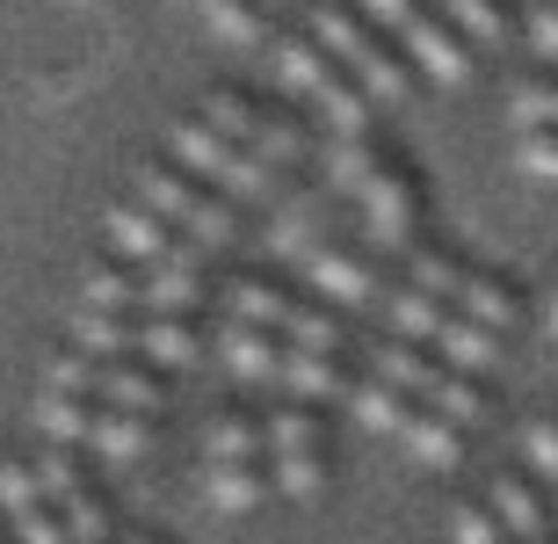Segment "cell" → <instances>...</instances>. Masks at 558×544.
Returning a JSON list of instances; mask_svg holds the SVG:
<instances>
[{"label": "cell", "mask_w": 558, "mask_h": 544, "mask_svg": "<svg viewBox=\"0 0 558 544\" xmlns=\"http://www.w3.org/2000/svg\"><path fill=\"white\" fill-rule=\"evenodd\" d=\"M551 530H558V494H551Z\"/></svg>", "instance_id": "54"}, {"label": "cell", "mask_w": 558, "mask_h": 544, "mask_svg": "<svg viewBox=\"0 0 558 544\" xmlns=\"http://www.w3.org/2000/svg\"><path fill=\"white\" fill-rule=\"evenodd\" d=\"M269 472H276V494L283 501H319L327 480H333V458L327 450H298V458H269Z\"/></svg>", "instance_id": "39"}, {"label": "cell", "mask_w": 558, "mask_h": 544, "mask_svg": "<svg viewBox=\"0 0 558 544\" xmlns=\"http://www.w3.org/2000/svg\"><path fill=\"white\" fill-rule=\"evenodd\" d=\"M210 341L196 319H174V313H145L138 319V363H153V371H189V363H204Z\"/></svg>", "instance_id": "12"}, {"label": "cell", "mask_w": 558, "mask_h": 544, "mask_svg": "<svg viewBox=\"0 0 558 544\" xmlns=\"http://www.w3.org/2000/svg\"><path fill=\"white\" fill-rule=\"evenodd\" d=\"M544 544H558V537H544Z\"/></svg>", "instance_id": "55"}, {"label": "cell", "mask_w": 558, "mask_h": 544, "mask_svg": "<svg viewBox=\"0 0 558 544\" xmlns=\"http://www.w3.org/2000/svg\"><path fill=\"white\" fill-rule=\"evenodd\" d=\"M218 305H226V319H240V327H269V335H283V319L298 298L283 291V283H269V276H232L226 291H218Z\"/></svg>", "instance_id": "17"}, {"label": "cell", "mask_w": 558, "mask_h": 544, "mask_svg": "<svg viewBox=\"0 0 558 544\" xmlns=\"http://www.w3.org/2000/svg\"><path fill=\"white\" fill-rule=\"evenodd\" d=\"M218 363H226L240 385H283V356H290V341L269 335V327H240V319H218Z\"/></svg>", "instance_id": "6"}, {"label": "cell", "mask_w": 558, "mask_h": 544, "mask_svg": "<svg viewBox=\"0 0 558 544\" xmlns=\"http://www.w3.org/2000/svg\"><path fill=\"white\" fill-rule=\"evenodd\" d=\"M37 480H44V501H51V508L73 501L81 486H95V480H87V464H81V450H59V443L37 458Z\"/></svg>", "instance_id": "46"}, {"label": "cell", "mask_w": 558, "mask_h": 544, "mask_svg": "<svg viewBox=\"0 0 558 544\" xmlns=\"http://www.w3.org/2000/svg\"><path fill=\"white\" fill-rule=\"evenodd\" d=\"M312 109L327 117L333 138H371V109H377V102L363 95V81H355V73H333V81L312 95Z\"/></svg>", "instance_id": "31"}, {"label": "cell", "mask_w": 558, "mask_h": 544, "mask_svg": "<svg viewBox=\"0 0 558 544\" xmlns=\"http://www.w3.org/2000/svg\"><path fill=\"white\" fill-rule=\"evenodd\" d=\"M269 247L312 262V254L327 247V196H283L276 204V226H269Z\"/></svg>", "instance_id": "26"}, {"label": "cell", "mask_w": 558, "mask_h": 544, "mask_svg": "<svg viewBox=\"0 0 558 544\" xmlns=\"http://www.w3.org/2000/svg\"><path fill=\"white\" fill-rule=\"evenodd\" d=\"M522 472H530L544 494H558V414L522 421Z\"/></svg>", "instance_id": "40"}, {"label": "cell", "mask_w": 558, "mask_h": 544, "mask_svg": "<svg viewBox=\"0 0 558 544\" xmlns=\"http://www.w3.org/2000/svg\"><path fill=\"white\" fill-rule=\"evenodd\" d=\"M385 305V335H399V341H421V349H435V335H442V319H450V305L442 298H428V291H414L407 276H399L392 291L377 298Z\"/></svg>", "instance_id": "16"}, {"label": "cell", "mask_w": 558, "mask_h": 544, "mask_svg": "<svg viewBox=\"0 0 558 544\" xmlns=\"http://www.w3.org/2000/svg\"><path fill=\"white\" fill-rule=\"evenodd\" d=\"M247 153H262L276 174H290V168H305V160H312V131L298 124V117H262V131H254Z\"/></svg>", "instance_id": "38"}, {"label": "cell", "mask_w": 558, "mask_h": 544, "mask_svg": "<svg viewBox=\"0 0 558 544\" xmlns=\"http://www.w3.org/2000/svg\"><path fill=\"white\" fill-rule=\"evenodd\" d=\"M102 232H109V247H117V262H131V269L167 262V254H174V240H182V232L167 226L160 210H145L138 196H117V204L102 210Z\"/></svg>", "instance_id": "5"}, {"label": "cell", "mask_w": 558, "mask_h": 544, "mask_svg": "<svg viewBox=\"0 0 558 544\" xmlns=\"http://www.w3.org/2000/svg\"><path fill=\"white\" fill-rule=\"evenodd\" d=\"M486 501H494V516L508 523V537H515V544H544V537H558V530H551V494H544L530 472H494Z\"/></svg>", "instance_id": "7"}, {"label": "cell", "mask_w": 558, "mask_h": 544, "mask_svg": "<svg viewBox=\"0 0 558 544\" xmlns=\"http://www.w3.org/2000/svg\"><path fill=\"white\" fill-rule=\"evenodd\" d=\"M385 168H392V153L377 146V138H333L327 146V189L333 196H355V204H363Z\"/></svg>", "instance_id": "19"}, {"label": "cell", "mask_w": 558, "mask_h": 544, "mask_svg": "<svg viewBox=\"0 0 558 544\" xmlns=\"http://www.w3.org/2000/svg\"><path fill=\"white\" fill-rule=\"evenodd\" d=\"M81 305H102V313H145V269H131V262H87Z\"/></svg>", "instance_id": "30"}, {"label": "cell", "mask_w": 558, "mask_h": 544, "mask_svg": "<svg viewBox=\"0 0 558 544\" xmlns=\"http://www.w3.org/2000/svg\"><path fill=\"white\" fill-rule=\"evenodd\" d=\"M305 15H312V37L327 44V59H333V65H363V59L377 51V37L363 29V8H341V0H312Z\"/></svg>", "instance_id": "21"}, {"label": "cell", "mask_w": 558, "mask_h": 544, "mask_svg": "<svg viewBox=\"0 0 558 544\" xmlns=\"http://www.w3.org/2000/svg\"><path fill=\"white\" fill-rule=\"evenodd\" d=\"M450 544H515V537H508V523L494 516V501L472 494V501L450 508Z\"/></svg>", "instance_id": "45"}, {"label": "cell", "mask_w": 558, "mask_h": 544, "mask_svg": "<svg viewBox=\"0 0 558 544\" xmlns=\"http://www.w3.org/2000/svg\"><path fill=\"white\" fill-rule=\"evenodd\" d=\"M435 8H442V22H450L457 37L464 44H494V37H508V8H500V0H435Z\"/></svg>", "instance_id": "43"}, {"label": "cell", "mask_w": 558, "mask_h": 544, "mask_svg": "<svg viewBox=\"0 0 558 544\" xmlns=\"http://www.w3.org/2000/svg\"><path fill=\"white\" fill-rule=\"evenodd\" d=\"M117 544H167V537H153V530H124Z\"/></svg>", "instance_id": "52"}, {"label": "cell", "mask_w": 558, "mask_h": 544, "mask_svg": "<svg viewBox=\"0 0 558 544\" xmlns=\"http://www.w3.org/2000/svg\"><path fill=\"white\" fill-rule=\"evenodd\" d=\"M65 530H73V544H117V516H109L102 486H81L73 501H59Z\"/></svg>", "instance_id": "42"}, {"label": "cell", "mask_w": 558, "mask_h": 544, "mask_svg": "<svg viewBox=\"0 0 558 544\" xmlns=\"http://www.w3.org/2000/svg\"><path fill=\"white\" fill-rule=\"evenodd\" d=\"M153 443H160V421H153V414H117V407H102V414H95L87 450H95L102 464H138Z\"/></svg>", "instance_id": "24"}, {"label": "cell", "mask_w": 558, "mask_h": 544, "mask_svg": "<svg viewBox=\"0 0 558 544\" xmlns=\"http://www.w3.org/2000/svg\"><path fill=\"white\" fill-rule=\"evenodd\" d=\"M196 117H204L218 138H232V146H254V131H262V117H269V109H254L240 87H210L204 102H196Z\"/></svg>", "instance_id": "35"}, {"label": "cell", "mask_w": 558, "mask_h": 544, "mask_svg": "<svg viewBox=\"0 0 558 544\" xmlns=\"http://www.w3.org/2000/svg\"><path fill=\"white\" fill-rule=\"evenodd\" d=\"M355 8H363L371 22H385V29H407V15H414L421 0H355Z\"/></svg>", "instance_id": "49"}, {"label": "cell", "mask_w": 558, "mask_h": 544, "mask_svg": "<svg viewBox=\"0 0 558 544\" xmlns=\"http://www.w3.org/2000/svg\"><path fill=\"white\" fill-rule=\"evenodd\" d=\"M457 313L478 319V327H494V335H508V327H522V283L515 276H494V269H472Z\"/></svg>", "instance_id": "22"}, {"label": "cell", "mask_w": 558, "mask_h": 544, "mask_svg": "<svg viewBox=\"0 0 558 544\" xmlns=\"http://www.w3.org/2000/svg\"><path fill=\"white\" fill-rule=\"evenodd\" d=\"M341 407H349V421L363 428V436H392V443H399L421 399L392 392V385H385V377H371V371H355V385H349V399H341Z\"/></svg>", "instance_id": "13"}, {"label": "cell", "mask_w": 558, "mask_h": 544, "mask_svg": "<svg viewBox=\"0 0 558 544\" xmlns=\"http://www.w3.org/2000/svg\"><path fill=\"white\" fill-rule=\"evenodd\" d=\"M305 269H312V291L327 298L333 313H349V305H377V298L392 291V283H385V254H371L363 240H327Z\"/></svg>", "instance_id": "2"}, {"label": "cell", "mask_w": 558, "mask_h": 544, "mask_svg": "<svg viewBox=\"0 0 558 544\" xmlns=\"http://www.w3.org/2000/svg\"><path fill=\"white\" fill-rule=\"evenodd\" d=\"M298 450H327V421L298 399H283L269 414V458H298Z\"/></svg>", "instance_id": "37"}, {"label": "cell", "mask_w": 558, "mask_h": 544, "mask_svg": "<svg viewBox=\"0 0 558 544\" xmlns=\"http://www.w3.org/2000/svg\"><path fill=\"white\" fill-rule=\"evenodd\" d=\"M399 44H407V59H414L428 81H442V87H464V81H472V44L442 22V8H414V15H407V29H399Z\"/></svg>", "instance_id": "4"}, {"label": "cell", "mask_w": 558, "mask_h": 544, "mask_svg": "<svg viewBox=\"0 0 558 544\" xmlns=\"http://www.w3.org/2000/svg\"><path fill=\"white\" fill-rule=\"evenodd\" d=\"M407 283L428 291V298H442V305H457L464 283H472V262H464L457 247H414L407 254Z\"/></svg>", "instance_id": "32"}, {"label": "cell", "mask_w": 558, "mask_h": 544, "mask_svg": "<svg viewBox=\"0 0 558 544\" xmlns=\"http://www.w3.org/2000/svg\"><path fill=\"white\" fill-rule=\"evenodd\" d=\"M530 44H537L544 59H558V8H537V15H530Z\"/></svg>", "instance_id": "50"}, {"label": "cell", "mask_w": 558, "mask_h": 544, "mask_svg": "<svg viewBox=\"0 0 558 544\" xmlns=\"http://www.w3.org/2000/svg\"><path fill=\"white\" fill-rule=\"evenodd\" d=\"M29 508H44V480L29 458H0V523H15V516H29Z\"/></svg>", "instance_id": "44"}, {"label": "cell", "mask_w": 558, "mask_h": 544, "mask_svg": "<svg viewBox=\"0 0 558 544\" xmlns=\"http://www.w3.org/2000/svg\"><path fill=\"white\" fill-rule=\"evenodd\" d=\"M349 385H355V371L341 356H305V349H290L276 392L298 399V407H327V399H349Z\"/></svg>", "instance_id": "14"}, {"label": "cell", "mask_w": 558, "mask_h": 544, "mask_svg": "<svg viewBox=\"0 0 558 544\" xmlns=\"http://www.w3.org/2000/svg\"><path fill=\"white\" fill-rule=\"evenodd\" d=\"M363 247L371 254H399V262L421 247V182L399 168V160L377 174V189L363 196Z\"/></svg>", "instance_id": "1"}, {"label": "cell", "mask_w": 558, "mask_h": 544, "mask_svg": "<svg viewBox=\"0 0 558 544\" xmlns=\"http://www.w3.org/2000/svg\"><path fill=\"white\" fill-rule=\"evenodd\" d=\"M0 530H8V523H0Z\"/></svg>", "instance_id": "56"}, {"label": "cell", "mask_w": 558, "mask_h": 544, "mask_svg": "<svg viewBox=\"0 0 558 544\" xmlns=\"http://www.w3.org/2000/svg\"><path fill=\"white\" fill-rule=\"evenodd\" d=\"M131 196H138L145 210H160L167 226L182 232L189 218L204 210V196H210V189L196 182V174H189V168H174V160H145V168L131 174Z\"/></svg>", "instance_id": "8"}, {"label": "cell", "mask_w": 558, "mask_h": 544, "mask_svg": "<svg viewBox=\"0 0 558 544\" xmlns=\"http://www.w3.org/2000/svg\"><path fill=\"white\" fill-rule=\"evenodd\" d=\"M182 240H196V247H204V254H226L232 240H240V204L210 189V196H204V210H196V218H189V226H182Z\"/></svg>", "instance_id": "41"}, {"label": "cell", "mask_w": 558, "mask_h": 544, "mask_svg": "<svg viewBox=\"0 0 558 544\" xmlns=\"http://www.w3.org/2000/svg\"><path fill=\"white\" fill-rule=\"evenodd\" d=\"M210 298V254L196 240H174L167 262L145 269V313H174V319H196V305Z\"/></svg>", "instance_id": "3"}, {"label": "cell", "mask_w": 558, "mask_h": 544, "mask_svg": "<svg viewBox=\"0 0 558 544\" xmlns=\"http://www.w3.org/2000/svg\"><path fill=\"white\" fill-rule=\"evenodd\" d=\"M515 174L558 182V131H515Z\"/></svg>", "instance_id": "48"}, {"label": "cell", "mask_w": 558, "mask_h": 544, "mask_svg": "<svg viewBox=\"0 0 558 544\" xmlns=\"http://www.w3.org/2000/svg\"><path fill=\"white\" fill-rule=\"evenodd\" d=\"M435 356L450 363V371H472V377H486L500 363V335L494 327H478V319H464L450 305V319H442V335H435Z\"/></svg>", "instance_id": "28"}, {"label": "cell", "mask_w": 558, "mask_h": 544, "mask_svg": "<svg viewBox=\"0 0 558 544\" xmlns=\"http://www.w3.org/2000/svg\"><path fill=\"white\" fill-rule=\"evenodd\" d=\"M399 450H407L421 472H457V464H464V428H457V421H442L435 407H414V421H407Z\"/></svg>", "instance_id": "20"}, {"label": "cell", "mask_w": 558, "mask_h": 544, "mask_svg": "<svg viewBox=\"0 0 558 544\" xmlns=\"http://www.w3.org/2000/svg\"><path fill=\"white\" fill-rule=\"evenodd\" d=\"M508 117L515 131H558V73H522L508 87Z\"/></svg>", "instance_id": "36"}, {"label": "cell", "mask_w": 558, "mask_h": 544, "mask_svg": "<svg viewBox=\"0 0 558 544\" xmlns=\"http://www.w3.org/2000/svg\"><path fill=\"white\" fill-rule=\"evenodd\" d=\"M95 407H117V414H153L167 407V377L153 363L124 356V363H95Z\"/></svg>", "instance_id": "9"}, {"label": "cell", "mask_w": 558, "mask_h": 544, "mask_svg": "<svg viewBox=\"0 0 558 544\" xmlns=\"http://www.w3.org/2000/svg\"><path fill=\"white\" fill-rule=\"evenodd\" d=\"M95 363L102 356H87V349H59L51 371H44V385L51 392H73V399H95Z\"/></svg>", "instance_id": "47"}, {"label": "cell", "mask_w": 558, "mask_h": 544, "mask_svg": "<svg viewBox=\"0 0 558 544\" xmlns=\"http://www.w3.org/2000/svg\"><path fill=\"white\" fill-rule=\"evenodd\" d=\"M283 341L305 349V356H341V349H349V319L333 313L327 298H298L290 319H283Z\"/></svg>", "instance_id": "27"}, {"label": "cell", "mask_w": 558, "mask_h": 544, "mask_svg": "<svg viewBox=\"0 0 558 544\" xmlns=\"http://www.w3.org/2000/svg\"><path fill=\"white\" fill-rule=\"evenodd\" d=\"M269 59H276V81H283L290 95H305V102L333 81V73H341V65L327 59V44H319V37H283V29H276Z\"/></svg>", "instance_id": "23"}, {"label": "cell", "mask_w": 558, "mask_h": 544, "mask_svg": "<svg viewBox=\"0 0 558 544\" xmlns=\"http://www.w3.org/2000/svg\"><path fill=\"white\" fill-rule=\"evenodd\" d=\"M196 8L226 44H276V15L262 0H196Z\"/></svg>", "instance_id": "33"}, {"label": "cell", "mask_w": 558, "mask_h": 544, "mask_svg": "<svg viewBox=\"0 0 558 544\" xmlns=\"http://www.w3.org/2000/svg\"><path fill=\"white\" fill-rule=\"evenodd\" d=\"M363 363H371V377H385V385L407 392V399H428V385L442 377V356H435V349L399 341V335H377L371 349H363Z\"/></svg>", "instance_id": "10"}, {"label": "cell", "mask_w": 558, "mask_h": 544, "mask_svg": "<svg viewBox=\"0 0 558 544\" xmlns=\"http://www.w3.org/2000/svg\"><path fill=\"white\" fill-rule=\"evenodd\" d=\"M204 464H269V414L226 407L204 428Z\"/></svg>", "instance_id": "11"}, {"label": "cell", "mask_w": 558, "mask_h": 544, "mask_svg": "<svg viewBox=\"0 0 558 544\" xmlns=\"http://www.w3.org/2000/svg\"><path fill=\"white\" fill-rule=\"evenodd\" d=\"M262 8H269V15H276V8H312V0H262Z\"/></svg>", "instance_id": "53"}, {"label": "cell", "mask_w": 558, "mask_h": 544, "mask_svg": "<svg viewBox=\"0 0 558 544\" xmlns=\"http://www.w3.org/2000/svg\"><path fill=\"white\" fill-rule=\"evenodd\" d=\"M421 407H435L442 421H457L464 436H472L478 421L494 414V399H486V377H472V371H450V363H442V377L428 385V399H421Z\"/></svg>", "instance_id": "29"}, {"label": "cell", "mask_w": 558, "mask_h": 544, "mask_svg": "<svg viewBox=\"0 0 558 544\" xmlns=\"http://www.w3.org/2000/svg\"><path fill=\"white\" fill-rule=\"evenodd\" d=\"M276 494L269 464H204V501L218 516H254V508Z\"/></svg>", "instance_id": "15"}, {"label": "cell", "mask_w": 558, "mask_h": 544, "mask_svg": "<svg viewBox=\"0 0 558 544\" xmlns=\"http://www.w3.org/2000/svg\"><path fill=\"white\" fill-rule=\"evenodd\" d=\"M138 319L145 313H102V305H73V349L102 363H124L138 356Z\"/></svg>", "instance_id": "18"}, {"label": "cell", "mask_w": 558, "mask_h": 544, "mask_svg": "<svg viewBox=\"0 0 558 544\" xmlns=\"http://www.w3.org/2000/svg\"><path fill=\"white\" fill-rule=\"evenodd\" d=\"M95 399H73V392H51L44 385L37 392V407H29V421L44 428V443H59V450H87V436H95Z\"/></svg>", "instance_id": "25"}, {"label": "cell", "mask_w": 558, "mask_h": 544, "mask_svg": "<svg viewBox=\"0 0 558 544\" xmlns=\"http://www.w3.org/2000/svg\"><path fill=\"white\" fill-rule=\"evenodd\" d=\"M544 335L558 341V283H551V291H544Z\"/></svg>", "instance_id": "51"}, {"label": "cell", "mask_w": 558, "mask_h": 544, "mask_svg": "<svg viewBox=\"0 0 558 544\" xmlns=\"http://www.w3.org/2000/svg\"><path fill=\"white\" fill-rule=\"evenodd\" d=\"M407 65H414V59H407V51H392V44H377L371 59H363V65H349V73H355V81H363V95H371V102L399 109V102H407V95H414V73H407Z\"/></svg>", "instance_id": "34"}]
</instances>
